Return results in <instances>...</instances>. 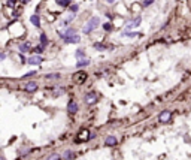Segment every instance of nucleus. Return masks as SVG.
Here are the masks:
<instances>
[{
	"label": "nucleus",
	"instance_id": "nucleus-1",
	"mask_svg": "<svg viewBox=\"0 0 191 160\" xmlns=\"http://www.w3.org/2000/svg\"><path fill=\"white\" fill-rule=\"evenodd\" d=\"M99 22H100V19H99L97 17H93V18H91V19H90L88 22H87V24L84 26V33H85V35L91 33V32H93V30H94L95 27L99 26Z\"/></svg>",
	"mask_w": 191,
	"mask_h": 160
},
{
	"label": "nucleus",
	"instance_id": "nucleus-2",
	"mask_svg": "<svg viewBox=\"0 0 191 160\" xmlns=\"http://www.w3.org/2000/svg\"><path fill=\"white\" fill-rule=\"evenodd\" d=\"M63 37V40L66 42V43H78L79 40H81V37H79V35H70V36H61Z\"/></svg>",
	"mask_w": 191,
	"mask_h": 160
},
{
	"label": "nucleus",
	"instance_id": "nucleus-3",
	"mask_svg": "<svg viewBox=\"0 0 191 160\" xmlns=\"http://www.w3.org/2000/svg\"><path fill=\"white\" fill-rule=\"evenodd\" d=\"M170 118H172V111H163L160 114V121L161 123H167Z\"/></svg>",
	"mask_w": 191,
	"mask_h": 160
},
{
	"label": "nucleus",
	"instance_id": "nucleus-4",
	"mask_svg": "<svg viewBox=\"0 0 191 160\" xmlns=\"http://www.w3.org/2000/svg\"><path fill=\"white\" fill-rule=\"evenodd\" d=\"M85 102H87L88 105H94L95 102H97V94H95V93H88V94H85Z\"/></svg>",
	"mask_w": 191,
	"mask_h": 160
},
{
	"label": "nucleus",
	"instance_id": "nucleus-5",
	"mask_svg": "<svg viewBox=\"0 0 191 160\" xmlns=\"http://www.w3.org/2000/svg\"><path fill=\"white\" fill-rule=\"evenodd\" d=\"M42 61H43V58H42L40 55H33V57L29 58L27 63H30V64H33V66H37V64H40Z\"/></svg>",
	"mask_w": 191,
	"mask_h": 160
},
{
	"label": "nucleus",
	"instance_id": "nucleus-6",
	"mask_svg": "<svg viewBox=\"0 0 191 160\" xmlns=\"http://www.w3.org/2000/svg\"><path fill=\"white\" fill-rule=\"evenodd\" d=\"M73 79H75L78 84H82V82L87 79V74H85V72H78V74L73 76Z\"/></svg>",
	"mask_w": 191,
	"mask_h": 160
},
{
	"label": "nucleus",
	"instance_id": "nucleus-7",
	"mask_svg": "<svg viewBox=\"0 0 191 160\" xmlns=\"http://www.w3.org/2000/svg\"><path fill=\"white\" fill-rule=\"evenodd\" d=\"M67 111H69L70 114H75V112L78 111V103H76L75 100H70L69 105H67Z\"/></svg>",
	"mask_w": 191,
	"mask_h": 160
},
{
	"label": "nucleus",
	"instance_id": "nucleus-8",
	"mask_svg": "<svg viewBox=\"0 0 191 160\" xmlns=\"http://www.w3.org/2000/svg\"><path fill=\"white\" fill-rule=\"evenodd\" d=\"M37 90V84L36 82H29L27 85H26V91H29V93H34V91Z\"/></svg>",
	"mask_w": 191,
	"mask_h": 160
},
{
	"label": "nucleus",
	"instance_id": "nucleus-9",
	"mask_svg": "<svg viewBox=\"0 0 191 160\" xmlns=\"http://www.w3.org/2000/svg\"><path fill=\"white\" fill-rule=\"evenodd\" d=\"M106 145L108 147L116 145V138H115V136H108V138H106Z\"/></svg>",
	"mask_w": 191,
	"mask_h": 160
},
{
	"label": "nucleus",
	"instance_id": "nucleus-10",
	"mask_svg": "<svg viewBox=\"0 0 191 160\" xmlns=\"http://www.w3.org/2000/svg\"><path fill=\"white\" fill-rule=\"evenodd\" d=\"M70 2L72 0H55V3L58 6H63V8H69L70 6Z\"/></svg>",
	"mask_w": 191,
	"mask_h": 160
},
{
	"label": "nucleus",
	"instance_id": "nucleus-11",
	"mask_svg": "<svg viewBox=\"0 0 191 160\" xmlns=\"http://www.w3.org/2000/svg\"><path fill=\"white\" fill-rule=\"evenodd\" d=\"M88 64H90V60H88V58H79L78 63H76L78 67H84V66H88Z\"/></svg>",
	"mask_w": 191,
	"mask_h": 160
},
{
	"label": "nucleus",
	"instance_id": "nucleus-12",
	"mask_svg": "<svg viewBox=\"0 0 191 160\" xmlns=\"http://www.w3.org/2000/svg\"><path fill=\"white\" fill-rule=\"evenodd\" d=\"M30 21H32V24H34L36 27H39V26H40V22H39V17H37V15H32Z\"/></svg>",
	"mask_w": 191,
	"mask_h": 160
},
{
	"label": "nucleus",
	"instance_id": "nucleus-13",
	"mask_svg": "<svg viewBox=\"0 0 191 160\" xmlns=\"http://www.w3.org/2000/svg\"><path fill=\"white\" fill-rule=\"evenodd\" d=\"M19 50H21L22 53H29V50H30L29 43H24V45H21V47H19Z\"/></svg>",
	"mask_w": 191,
	"mask_h": 160
},
{
	"label": "nucleus",
	"instance_id": "nucleus-14",
	"mask_svg": "<svg viewBox=\"0 0 191 160\" xmlns=\"http://www.w3.org/2000/svg\"><path fill=\"white\" fill-rule=\"evenodd\" d=\"M85 57V53H84V50H78L76 51V58L79 60V58H84Z\"/></svg>",
	"mask_w": 191,
	"mask_h": 160
},
{
	"label": "nucleus",
	"instance_id": "nucleus-15",
	"mask_svg": "<svg viewBox=\"0 0 191 160\" xmlns=\"http://www.w3.org/2000/svg\"><path fill=\"white\" fill-rule=\"evenodd\" d=\"M46 42H48L46 35H45V33H42V35H40V43H42V45H46Z\"/></svg>",
	"mask_w": 191,
	"mask_h": 160
},
{
	"label": "nucleus",
	"instance_id": "nucleus-16",
	"mask_svg": "<svg viewBox=\"0 0 191 160\" xmlns=\"http://www.w3.org/2000/svg\"><path fill=\"white\" fill-rule=\"evenodd\" d=\"M103 29H105L106 32H111V30H112V24H111V22H105V24H103Z\"/></svg>",
	"mask_w": 191,
	"mask_h": 160
},
{
	"label": "nucleus",
	"instance_id": "nucleus-17",
	"mask_svg": "<svg viewBox=\"0 0 191 160\" xmlns=\"http://www.w3.org/2000/svg\"><path fill=\"white\" fill-rule=\"evenodd\" d=\"M48 160H61V157L58 154H51L50 157H48Z\"/></svg>",
	"mask_w": 191,
	"mask_h": 160
},
{
	"label": "nucleus",
	"instance_id": "nucleus-18",
	"mask_svg": "<svg viewBox=\"0 0 191 160\" xmlns=\"http://www.w3.org/2000/svg\"><path fill=\"white\" fill-rule=\"evenodd\" d=\"M43 48H45V45H39V47H36V48H34V53L40 54V53L43 51Z\"/></svg>",
	"mask_w": 191,
	"mask_h": 160
},
{
	"label": "nucleus",
	"instance_id": "nucleus-19",
	"mask_svg": "<svg viewBox=\"0 0 191 160\" xmlns=\"http://www.w3.org/2000/svg\"><path fill=\"white\" fill-rule=\"evenodd\" d=\"M75 33H76V32H75L73 29H69V30H67L64 35H61V36H70V35H75Z\"/></svg>",
	"mask_w": 191,
	"mask_h": 160
},
{
	"label": "nucleus",
	"instance_id": "nucleus-20",
	"mask_svg": "<svg viewBox=\"0 0 191 160\" xmlns=\"http://www.w3.org/2000/svg\"><path fill=\"white\" fill-rule=\"evenodd\" d=\"M94 48H95V50H100V51H103V50H105V47H103L102 43H94Z\"/></svg>",
	"mask_w": 191,
	"mask_h": 160
},
{
	"label": "nucleus",
	"instance_id": "nucleus-21",
	"mask_svg": "<svg viewBox=\"0 0 191 160\" xmlns=\"http://www.w3.org/2000/svg\"><path fill=\"white\" fill-rule=\"evenodd\" d=\"M69 8H70V11H72V12H73V14H75V12H76V11L79 9V6H78V5H70Z\"/></svg>",
	"mask_w": 191,
	"mask_h": 160
},
{
	"label": "nucleus",
	"instance_id": "nucleus-22",
	"mask_svg": "<svg viewBox=\"0 0 191 160\" xmlns=\"http://www.w3.org/2000/svg\"><path fill=\"white\" fill-rule=\"evenodd\" d=\"M139 24H140V17H137V18L133 21V24H131V26H133V27H137Z\"/></svg>",
	"mask_w": 191,
	"mask_h": 160
},
{
	"label": "nucleus",
	"instance_id": "nucleus-23",
	"mask_svg": "<svg viewBox=\"0 0 191 160\" xmlns=\"http://www.w3.org/2000/svg\"><path fill=\"white\" fill-rule=\"evenodd\" d=\"M72 157H73V153H72V151H66L64 153V159H72Z\"/></svg>",
	"mask_w": 191,
	"mask_h": 160
},
{
	"label": "nucleus",
	"instance_id": "nucleus-24",
	"mask_svg": "<svg viewBox=\"0 0 191 160\" xmlns=\"http://www.w3.org/2000/svg\"><path fill=\"white\" fill-rule=\"evenodd\" d=\"M46 78H48V79H51V78H54V79H58V78H60V75H58V74H54V75H48Z\"/></svg>",
	"mask_w": 191,
	"mask_h": 160
},
{
	"label": "nucleus",
	"instance_id": "nucleus-25",
	"mask_svg": "<svg viewBox=\"0 0 191 160\" xmlns=\"http://www.w3.org/2000/svg\"><path fill=\"white\" fill-rule=\"evenodd\" d=\"M152 2H154V0H145V2H143V6H149Z\"/></svg>",
	"mask_w": 191,
	"mask_h": 160
},
{
	"label": "nucleus",
	"instance_id": "nucleus-26",
	"mask_svg": "<svg viewBox=\"0 0 191 160\" xmlns=\"http://www.w3.org/2000/svg\"><path fill=\"white\" fill-rule=\"evenodd\" d=\"M33 75H36V72H29V74L24 75V78H29V76H33Z\"/></svg>",
	"mask_w": 191,
	"mask_h": 160
},
{
	"label": "nucleus",
	"instance_id": "nucleus-27",
	"mask_svg": "<svg viewBox=\"0 0 191 160\" xmlns=\"http://www.w3.org/2000/svg\"><path fill=\"white\" fill-rule=\"evenodd\" d=\"M5 57H6V55H5V54H0V60H3V58H5Z\"/></svg>",
	"mask_w": 191,
	"mask_h": 160
},
{
	"label": "nucleus",
	"instance_id": "nucleus-28",
	"mask_svg": "<svg viewBox=\"0 0 191 160\" xmlns=\"http://www.w3.org/2000/svg\"><path fill=\"white\" fill-rule=\"evenodd\" d=\"M0 160H6V159H5V157H2V156H0Z\"/></svg>",
	"mask_w": 191,
	"mask_h": 160
},
{
	"label": "nucleus",
	"instance_id": "nucleus-29",
	"mask_svg": "<svg viewBox=\"0 0 191 160\" xmlns=\"http://www.w3.org/2000/svg\"><path fill=\"white\" fill-rule=\"evenodd\" d=\"M108 2H109V3H113V0H108Z\"/></svg>",
	"mask_w": 191,
	"mask_h": 160
}]
</instances>
